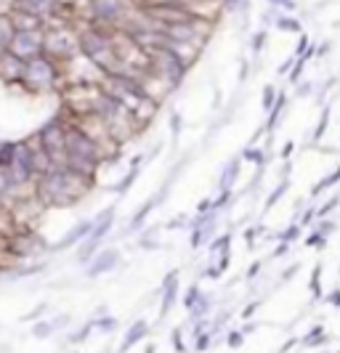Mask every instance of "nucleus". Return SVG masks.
I'll return each mask as SVG.
<instances>
[{
  "mask_svg": "<svg viewBox=\"0 0 340 353\" xmlns=\"http://www.w3.org/2000/svg\"><path fill=\"white\" fill-rule=\"evenodd\" d=\"M285 189H287V181H282V183H279V189H277V191H274V194H271V197H269V202H266V207H271V204H274V202H277V199L282 197V194H285Z\"/></svg>",
  "mask_w": 340,
  "mask_h": 353,
  "instance_id": "nucleus-17",
  "label": "nucleus"
},
{
  "mask_svg": "<svg viewBox=\"0 0 340 353\" xmlns=\"http://www.w3.org/2000/svg\"><path fill=\"white\" fill-rule=\"evenodd\" d=\"M24 85H30L32 90H43V88H51L56 80H59V69H56V61L48 59V56H32V59L24 61L22 67V77Z\"/></svg>",
  "mask_w": 340,
  "mask_h": 353,
  "instance_id": "nucleus-1",
  "label": "nucleus"
},
{
  "mask_svg": "<svg viewBox=\"0 0 340 353\" xmlns=\"http://www.w3.org/2000/svg\"><path fill=\"white\" fill-rule=\"evenodd\" d=\"M138 162H141V157H138V160H133V167H130V173L115 186V191H117V194H125V189H130V183L138 178Z\"/></svg>",
  "mask_w": 340,
  "mask_h": 353,
  "instance_id": "nucleus-9",
  "label": "nucleus"
},
{
  "mask_svg": "<svg viewBox=\"0 0 340 353\" xmlns=\"http://www.w3.org/2000/svg\"><path fill=\"white\" fill-rule=\"evenodd\" d=\"M244 157H247V160H252V162H263V154H261V149H247V152H244Z\"/></svg>",
  "mask_w": 340,
  "mask_h": 353,
  "instance_id": "nucleus-21",
  "label": "nucleus"
},
{
  "mask_svg": "<svg viewBox=\"0 0 340 353\" xmlns=\"http://www.w3.org/2000/svg\"><path fill=\"white\" fill-rule=\"evenodd\" d=\"M93 327H99V329H104V332H112L117 327V319H112V316H104V319H96L93 321Z\"/></svg>",
  "mask_w": 340,
  "mask_h": 353,
  "instance_id": "nucleus-12",
  "label": "nucleus"
},
{
  "mask_svg": "<svg viewBox=\"0 0 340 353\" xmlns=\"http://www.w3.org/2000/svg\"><path fill=\"white\" fill-rule=\"evenodd\" d=\"M14 24L8 16H0V51H8V45L14 40Z\"/></svg>",
  "mask_w": 340,
  "mask_h": 353,
  "instance_id": "nucleus-7",
  "label": "nucleus"
},
{
  "mask_svg": "<svg viewBox=\"0 0 340 353\" xmlns=\"http://www.w3.org/2000/svg\"><path fill=\"white\" fill-rule=\"evenodd\" d=\"M14 149H16V144H11V141H3V144H0V170H6V167L11 165Z\"/></svg>",
  "mask_w": 340,
  "mask_h": 353,
  "instance_id": "nucleus-10",
  "label": "nucleus"
},
{
  "mask_svg": "<svg viewBox=\"0 0 340 353\" xmlns=\"http://www.w3.org/2000/svg\"><path fill=\"white\" fill-rule=\"evenodd\" d=\"M322 342H327V334L322 327H314L306 337H303V345H322Z\"/></svg>",
  "mask_w": 340,
  "mask_h": 353,
  "instance_id": "nucleus-11",
  "label": "nucleus"
},
{
  "mask_svg": "<svg viewBox=\"0 0 340 353\" xmlns=\"http://www.w3.org/2000/svg\"><path fill=\"white\" fill-rule=\"evenodd\" d=\"M173 345H176V350H186L184 340H181V329H176V332H173Z\"/></svg>",
  "mask_w": 340,
  "mask_h": 353,
  "instance_id": "nucleus-24",
  "label": "nucleus"
},
{
  "mask_svg": "<svg viewBox=\"0 0 340 353\" xmlns=\"http://www.w3.org/2000/svg\"><path fill=\"white\" fill-rule=\"evenodd\" d=\"M210 340H213V334H200V337H197V350H207Z\"/></svg>",
  "mask_w": 340,
  "mask_h": 353,
  "instance_id": "nucleus-20",
  "label": "nucleus"
},
{
  "mask_svg": "<svg viewBox=\"0 0 340 353\" xmlns=\"http://www.w3.org/2000/svg\"><path fill=\"white\" fill-rule=\"evenodd\" d=\"M64 136H67V123L61 120H51L40 133H37V144L43 146V152L51 157V162L56 167H61V160H64Z\"/></svg>",
  "mask_w": 340,
  "mask_h": 353,
  "instance_id": "nucleus-2",
  "label": "nucleus"
},
{
  "mask_svg": "<svg viewBox=\"0 0 340 353\" xmlns=\"http://www.w3.org/2000/svg\"><path fill=\"white\" fill-rule=\"evenodd\" d=\"M117 260H120L117 250H104V253L93 255V263L88 266V276H101V274L112 271L117 266Z\"/></svg>",
  "mask_w": 340,
  "mask_h": 353,
  "instance_id": "nucleus-3",
  "label": "nucleus"
},
{
  "mask_svg": "<svg viewBox=\"0 0 340 353\" xmlns=\"http://www.w3.org/2000/svg\"><path fill=\"white\" fill-rule=\"evenodd\" d=\"M226 342H229V348H239L242 345V332H229Z\"/></svg>",
  "mask_w": 340,
  "mask_h": 353,
  "instance_id": "nucleus-18",
  "label": "nucleus"
},
{
  "mask_svg": "<svg viewBox=\"0 0 340 353\" xmlns=\"http://www.w3.org/2000/svg\"><path fill=\"white\" fill-rule=\"evenodd\" d=\"M237 173H239V162L231 160L229 165H226L223 175H221V191H229V189H231V183H234V178H237Z\"/></svg>",
  "mask_w": 340,
  "mask_h": 353,
  "instance_id": "nucleus-8",
  "label": "nucleus"
},
{
  "mask_svg": "<svg viewBox=\"0 0 340 353\" xmlns=\"http://www.w3.org/2000/svg\"><path fill=\"white\" fill-rule=\"evenodd\" d=\"M255 308H258V303H250L247 308H244V313H242V316H244V319H250V316L255 313Z\"/></svg>",
  "mask_w": 340,
  "mask_h": 353,
  "instance_id": "nucleus-26",
  "label": "nucleus"
},
{
  "mask_svg": "<svg viewBox=\"0 0 340 353\" xmlns=\"http://www.w3.org/2000/svg\"><path fill=\"white\" fill-rule=\"evenodd\" d=\"M146 332H149V324H146L144 319L133 321V324H130V329L125 332V340H122V345H120V353L130 350V348H133L138 340H144V337H146Z\"/></svg>",
  "mask_w": 340,
  "mask_h": 353,
  "instance_id": "nucleus-5",
  "label": "nucleus"
},
{
  "mask_svg": "<svg viewBox=\"0 0 340 353\" xmlns=\"http://www.w3.org/2000/svg\"><path fill=\"white\" fill-rule=\"evenodd\" d=\"M176 295H178V274L173 271L165 279V295H162V316L167 313V308L176 303Z\"/></svg>",
  "mask_w": 340,
  "mask_h": 353,
  "instance_id": "nucleus-6",
  "label": "nucleus"
},
{
  "mask_svg": "<svg viewBox=\"0 0 340 353\" xmlns=\"http://www.w3.org/2000/svg\"><path fill=\"white\" fill-rule=\"evenodd\" d=\"M337 178H340V173H332V175H329V178H324L322 183H316V186H314V194H319L322 189H327V186H332V183H335Z\"/></svg>",
  "mask_w": 340,
  "mask_h": 353,
  "instance_id": "nucleus-16",
  "label": "nucleus"
},
{
  "mask_svg": "<svg viewBox=\"0 0 340 353\" xmlns=\"http://www.w3.org/2000/svg\"><path fill=\"white\" fill-rule=\"evenodd\" d=\"M298 234H300V226H290V228L285 231V234H279V237H282V242H292Z\"/></svg>",
  "mask_w": 340,
  "mask_h": 353,
  "instance_id": "nucleus-19",
  "label": "nucleus"
},
{
  "mask_svg": "<svg viewBox=\"0 0 340 353\" xmlns=\"http://www.w3.org/2000/svg\"><path fill=\"white\" fill-rule=\"evenodd\" d=\"M263 40H266V35H263V32H261V35H258V37H255V40H252V48H255V51H261V45H263Z\"/></svg>",
  "mask_w": 340,
  "mask_h": 353,
  "instance_id": "nucleus-25",
  "label": "nucleus"
},
{
  "mask_svg": "<svg viewBox=\"0 0 340 353\" xmlns=\"http://www.w3.org/2000/svg\"><path fill=\"white\" fill-rule=\"evenodd\" d=\"M202 292H200V287H189V290H186V297H184V305H186V308H192V305L197 303V297H200Z\"/></svg>",
  "mask_w": 340,
  "mask_h": 353,
  "instance_id": "nucleus-13",
  "label": "nucleus"
},
{
  "mask_svg": "<svg viewBox=\"0 0 340 353\" xmlns=\"http://www.w3.org/2000/svg\"><path fill=\"white\" fill-rule=\"evenodd\" d=\"M271 101H274V88L269 85V88H266V93H263V106H266V109H271V106H274Z\"/></svg>",
  "mask_w": 340,
  "mask_h": 353,
  "instance_id": "nucleus-23",
  "label": "nucleus"
},
{
  "mask_svg": "<svg viewBox=\"0 0 340 353\" xmlns=\"http://www.w3.org/2000/svg\"><path fill=\"white\" fill-rule=\"evenodd\" d=\"M146 353H154V345H149V348H146Z\"/></svg>",
  "mask_w": 340,
  "mask_h": 353,
  "instance_id": "nucleus-29",
  "label": "nucleus"
},
{
  "mask_svg": "<svg viewBox=\"0 0 340 353\" xmlns=\"http://www.w3.org/2000/svg\"><path fill=\"white\" fill-rule=\"evenodd\" d=\"M152 207H154V202H146L144 207L138 210V215L133 218V223H130V226H133V228H138V226H141V220H144V218L149 215V212H152Z\"/></svg>",
  "mask_w": 340,
  "mask_h": 353,
  "instance_id": "nucleus-14",
  "label": "nucleus"
},
{
  "mask_svg": "<svg viewBox=\"0 0 340 353\" xmlns=\"http://www.w3.org/2000/svg\"><path fill=\"white\" fill-rule=\"evenodd\" d=\"M56 329V324H48V321H43V324H37V327L32 329L35 332V337H48V334Z\"/></svg>",
  "mask_w": 340,
  "mask_h": 353,
  "instance_id": "nucleus-15",
  "label": "nucleus"
},
{
  "mask_svg": "<svg viewBox=\"0 0 340 353\" xmlns=\"http://www.w3.org/2000/svg\"><path fill=\"white\" fill-rule=\"evenodd\" d=\"M96 220H99V218H96ZM96 220H80L77 226H74V228H72L69 234L61 239V242H56V245H53V250H67V247H72V245H77V242H82V239H85V237H88L91 231H93V226H96Z\"/></svg>",
  "mask_w": 340,
  "mask_h": 353,
  "instance_id": "nucleus-4",
  "label": "nucleus"
},
{
  "mask_svg": "<svg viewBox=\"0 0 340 353\" xmlns=\"http://www.w3.org/2000/svg\"><path fill=\"white\" fill-rule=\"evenodd\" d=\"M279 27H285V30H298V24H292V19H282Z\"/></svg>",
  "mask_w": 340,
  "mask_h": 353,
  "instance_id": "nucleus-27",
  "label": "nucleus"
},
{
  "mask_svg": "<svg viewBox=\"0 0 340 353\" xmlns=\"http://www.w3.org/2000/svg\"><path fill=\"white\" fill-rule=\"evenodd\" d=\"M91 329H93V321H91V324H85V327H82V329H80L77 334H74V337H72V340H74V342H80V340H85V337H88V332H91Z\"/></svg>",
  "mask_w": 340,
  "mask_h": 353,
  "instance_id": "nucleus-22",
  "label": "nucleus"
},
{
  "mask_svg": "<svg viewBox=\"0 0 340 353\" xmlns=\"http://www.w3.org/2000/svg\"><path fill=\"white\" fill-rule=\"evenodd\" d=\"M337 297H340V295H337V292H332V295H329V303H332V305H337V303H340Z\"/></svg>",
  "mask_w": 340,
  "mask_h": 353,
  "instance_id": "nucleus-28",
  "label": "nucleus"
}]
</instances>
